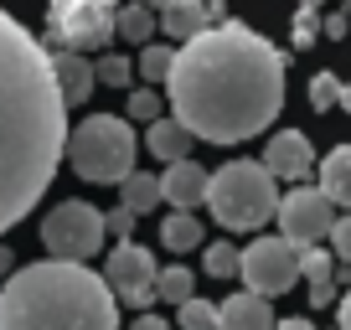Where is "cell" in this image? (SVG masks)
Returning a JSON list of instances; mask_svg holds the SVG:
<instances>
[{
    "mask_svg": "<svg viewBox=\"0 0 351 330\" xmlns=\"http://www.w3.org/2000/svg\"><path fill=\"white\" fill-rule=\"evenodd\" d=\"M171 119L207 144H238L263 134L285 109V52L243 21L207 26L176 47Z\"/></svg>",
    "mask_w": 351,
    "mask_h": 330,
    "instance_id": "obj_1",
    "label": "cell"
},
{
    "mask_svg": "<svg viewBox=\"0 0 351 330\" xmlns=\"http://www.w3.org/2000/svg\"><path fill=\"white\" fill-rule=\"evenodd\" d=\"M67 155V109L52 52L0 11V238L47 196Z\"/></svg>",
    "mask_w": 351,
    "mask_h": 330,
    "instance_id": "obj_2",
    "label": "cell"
},
{
    "mask_svg": "<svg viewBox=\"0 0 351 330\" xmlns=\"http://www.w3.org/2000/svg\"><path fill=\"white\" fill-rule=\"evenodd\" d=\"M0 330H119V299L88 264L42 258L0 284Z\"/></svg>",
    "mask_w": 351,
    "mask_h": 330,
    "instance_id": "obj_3",
    "label": "cell"
},
{
    "mask_svg": "<svg viewBox=\"0 0 351 330\" xmlns=\"http://www.w3.org/2000/svg\"><path fill=\"white\" fill-rule=\"evenodd\" d=\"M202 207H212V217L228 232H253L279 212V191H274V176L258 160H232L217 176H207V201Z\"/></svg>",
    "mask_w": 351,
    "mask_h": 330,
    "instance_id": "obj_4",
    "label": "cell"
},
{
    "mask_svg": "<svg viewBox=\"0 0 351 330\" xmlns=\"http://www.w3.org/2000/svg\"><path fill=\"white\" fill-rule=\"evenodd\" d=\"M67 160L83 181H99V186H119L134 170V129L119 114H88L83 124H73L67 134Z\"/></svg>",
    "mask_w": 351,
    "mask_h": 330,
    "instance_id": "obj_5",
    "label": "cell"
},
{
    "mask_svg": "<svg viewBox=\"0 0 351 330\" xmlns=\"http://www.w3.org/2000/svg\"><path fill=\"white\" fill-rule=\"evenodd\" d=\"M114 0H47V42L62 52H109L114 42Z\"/></svg>",
    "mask_w": 351,
    "mask_h": 330,
    "instance_id": "obj_6",
    "label": "cell"
},
{
    "mask_svg": "<svg viewBox=\"0 0 351 330\" xmlns=\"http://www.w3.org/2000/svg\"><path fill=\"white\" fill-rule=\"evenodd\" d=\"M104 212L93 201H57L42 217V248L57 264H88L104 248Z\"/></svg>",
    "mask_w": 351,
    "mask_h": 330,
    "instance_id": "obj_7",
    "label": "cell"
},
{
    "mask_svg": "<svg viewBox=\"0 0 351 330\" xmlns=\"http://www.w3.org/2000/svg\"><path fill=\"white\" fill-rule=\"evenodd\" d=\"M238 279L248 284V294H258V299L285 294L300 279V248L285 242V238H253L248 248H238Z\"/></svg>",
    "mask_w": 351,
    "mask_h": 330,
    "instance_id": "obj_8",
    "label": "cell"
},
{
    "mask_svg": "<svg viewBox=\"0 0 351 330\" xmlns=\"http://www.w3.org/2000/svg\"><path fill=\"white\" fill-rule=\"evenodd\" d=\"M279 238L295 242V248H315L320 238H330L336 227V207L320 196L315 186H295L289 196H279Z\"/></svg>",
    "mask_w": 351,
    "mask_h": 330,
    "instance_id": "obj_9",
    "label": "cell"
},
{
    "mask_svg": "<svg viewBox=\"0 0 351 330\" xmlns=\"http://www.w3.org/2000/svg\"><path fill=\"white\" fill-rule=\"evenodd\" d=\"M263 170L274 181H305L310 170H315V150H310V140L300 129H279V134H269V144H263Z\"/></svg>",
    "mask_w": 351,
    "mask_h": 330,
    "instance_id": "obj_10",
    "label": "cell"
},
{
    "mask_svg": "<svg viewBox=\"0 0 351 330\" xmlns=\"http://www.w3.org/2000/svg\"><path fill=\"white\" fill-rule=\"evenodd\" d=\"M160 201H171L176 212H191L207 201V170H202L197 160H176L165 165V176H160Z\"/></svg>",
    "mask_w": 351,
    "mask_h": 330,
    "instance_id": "obj_11",
    "label": "cell"
},
{
    "mask_svg": "<svg viewBox=\"0 0 351 330\" xmlns=\"http://www.w3.org/2000/svg\"><path fill=\"white\" fill-rule=\"evenodd\" d=\"M104 284H114V289L155 284V258H150V248H140V242H130V238H124L119 248L109 253V268H104Z\"/></svg>",
    "mask_w": 351,
    "mask_h": 330,
    "instance_id": "obj_12",
    "label": "cell"
},
{
    "mask_svg": "<svg viewBox=\"0 0 351 330\" xmlns=\"http://www.w3.org/2000/svg\"><path fill=\"white\" fill-rule=\"evenodd\" d=\"M52 83H57V93H62V109L88 103V93L99 88V83H93V62L77 57V52H57L52 57Z\"/></svg>",
    "mask_w": 351,
    "mask_h": 330,
    "instance_id": "obj_13",
    "label": "cell"
},
{
    "mask_svg": "<svg viewBox=\"0 0 351 330\" xmlns=\"http://www.w3.org/2000/svg\"><path fill=\"white\" fill-rule=\"evenodd\" d=\"M217 330H274V309H269V299L243 289L217 305Z\"/></svg>",
    "mask_w": 351,
    "mask_h": 330,
    "instance_id": "obj_14",
    "label": "cell"
},
{
    "mask_svg": "<svg viewBox=\"0 0 351 330\" xmlns=\"http://www.w3.org/2000/svg\"><path fill=\"white\" fill-rule=\"evenodd\" d=\"M315 170H320V186H315L320 196L330 207H351V144H336Z\"/></svg>",
    "mask_w": 351,
    "mask_h": 330,
    "instance_id": "obj_15",
    "label": "cell"
},
{
    "mask_svg": "<svg viewBox=\"0 0 351 330\" xmlns=\"http://www.w3.org/2000/svg\"><path fill=\"white\" fill-rule=\"evenodd\" d=\"M155 26H160L165 36H176V42H191V36L207 31V11H202V0H176V5L160 11Z\"/></svg>",
    "mask_w": 351,
    "mask_h": 330,
    "instance_id": "obj_16",
    "label": "cell"
},
{
    "mask_svg": "<svg viewBox=\"0 0 351 330\" xmlns=\"http://www.w3.org/2000/svg\"><path fill=\"white\" fill-rule=\"evenodd\" d=\"M150 155H155V160H165V165L191 160V134L181 129L176 119H155L150 124Z\"/></svg>",
    "mask_w": 351,
    "mask_h": 330,
    "instance_id": "obj_17",
    "label": "cell"
},
{
    "mask_svg": "<svg viewBox=\"0 0 351 330\" xmlns=\"http://www.w3.org/2000/svg\"><path fill=\"white\" fill-rule=\"evenodd\" d=\"M155 201H160V181H155L150 170H130V176L119 181V207L130 212V217H145Z\"/></svg>",
    "mask_w": 351,
    "mask_h": 330,
    "instance_id": "obj_18",
    "label": "cell"
},
{
    "mask_svg": "<svg viewBox=\"0 0 351 330\" xmlns=\"http://www.w3.org/2000/svg\"><path fill=\"white\" fill-rule=\"evenodd\" d=\"M160 242L171 248V253H191V248H202V222H197V212H171V217L160 222Z\"/></svg>",
    "mask_w": 351,
    "mask_h": 330,
    "instance_id": "obj_19",
    "label": "cell"
},
{
    "mask_svg": "<svg viewBox=\"0 0 351 330\" xmlns=\"http://www.w3.org/2000/svg\"><path fill=\"white\" fill-rule=\"evenodd\" d=\"M114 36L150 47V36H155V11H145L140 0H134V5H119V11H114Z\"/></svg>",
    "mask_w": 351,
    "mask_h": 330,
    "instance_id": "obj_20",
    "label": "cell"
},
{
    "mask_svg": "<svg viewBox=\"0 0 351 330\" xmlns=\"http://www.w3.org/2000/svg\"><path fill=\"white\" fill-rule=\"evenodd\" d=\"M155 299H171V305L197 299V279H191V268H181V264L155 268Z\"/></svg>",
    "mask_w": 351,
    "mask_h": 330,
    "instance_id": "obj_21",
    "label": "cell"
},
{
    "mask_svg": "<svg viewBox=\"0 0 351 330\" xmlns=\"http://www.w3.org/2000/svg\"><path fill=\"white\" fill-rule=\"evenodd\" d=\"M300 279H305L310 289H330L336 284V258H330L326 248H300Z\"/></svg>",
    "mask_w": 351,
    "mask_h": 330,
    "instance_id": "obj_22",
    "label": "cell"
},
{
    "mask_svg": "<svg viewBox=\"0 0 351 330\" xmlns=\"http://www.w3.org/2000/svg\"><path fill=\"white\" fill-rule=\"evenodd\" d=\"M171 62H176V47L150 42V47L140 52V62H134V67H140V77H145V83H165V77H171Z\"/></svg>",
    "mask_w": 351,
    "mask_h": 330,
    "instance_id": "obj_23",
    "label": "cell"
},
{
    "mask_svg": "<svg viewBox=\"0 0 351 330\" xmlns=\"http://www.w3.org/2000/svg\"><path fill=\"white\" fill-rule=\"evenodd\" d=\"M176 330H217V305H207V299L176 305Z\"/></svg>",
    "mask_w": 351,
    "mask_h": 330,
    "instance_id": "obj_24",
    "label": "cell"
},
{
    "mask_svg": "<svg viewBox=\"0 0 351 330\" xmlns=\"http://www.w3.org/2000/svg\"><path fill=\"white\" fill-rule=\"evenodd\" d=\"M130 77H134V67H130V57H119V52H104L99 62H93V83H109V88H130Z\"/></svg>",
    "mask_w": 351,
    "mask_h": 330,
    "instance_id": "obj_25",
    "label": "cell"
},
{
    "mask_svg": "<svg viewBox=\"0 0 351 330\" xmlns=\"http://www.w3.org/2000/svg\"><path fill=\"white\" fill-rule=\"evenodd\" d=\"M207 274L212 279H232L238 274V248H232V242H212L207 248Z\"/></svg>",
    "mask_w": 351,
    "mask_h": 330,
    "instance_id": "obj_26",
    "label": "cell"
},
{
    "mask_svg": "<svg viewBox=\"0 0 351 330\" xmlns=\"http://www.w3.org/2000/svg\"><path fill=\"white\" fill-rule=\"evenodd\" d=\"M336 99H341V77L336 73H315L310 77V103H315V109H330Z\"/></svg>",
    "mask_w": 351,
    "mask_h": 330,
    "instance_id": "obj_27",
    "label": "cell"
},
{
    "mask_svg": "<svg viewBox=\"0 0 351 330\" xmlns=\"http://www.w3.org/2000/svg\"><path fill=\"white\" fill-rule=\"evenodd\" d=\"M130 119H140V124L160 119V99H155V88H134L130 93Z\"/></svg>",
    "mask_w": 351,
    "mask_h": 330,
    "instance_id": "obj_28",
    "label": "cell"
},
{
    "mask_svg": "<svg viewBox=\"0 0 351 330\" xmlns=\"http://www.w3.org/2000/svg\"><path fill=\"white\" fill-rule=\"evenodd\" d=\"M289 36H295V47H315V36H320V16H315V11H300V16H295V26H289Z\"/></svg>",
    "mask_w": 351,
    "mask_h": 330,
    "instance_id": "obj_29",
    "label": "cell"
},
{
    "mask_svg": "<svg viewBox=\"0 0 351 330\" xmlns=\"http://www.w3.org/2000/svg\"><path fill=\"white\" fill-rule=\"evenodd\" d=\"M330 248H336L341 264H351V212H346V217H336V227H330Z\"/></svg>",
    "mask_w": 351,
    "mask_h": 330,
    "instance_id": "obj_30",
    "label": "cell"
},
{
    "mask_svg": "<svg viewBox=\"0 0 351 330\" xmlns=\"http://www.w3.org/2000/svg\"><path fill=\"white\" fill-rule=\"evenodd\" d=\"M320 31H326L330 42H341V36L351 31V16H341V11H336V16H326V21H320Z\"/></svg>",
    "mask_w": 351,
    "mask_h": 330,
    "instance_id": "obj_31",
    "label": "cell"
},
{
    "mask_svg": "<svg viewBox=\"0 0 351 330\" xmlns=\"http://www.w3.org/2000/svg\"><path fill=\"white\" fill-rule=\"evenodd\" d=\"M130 227H134V217H130V212H124V207H114L109 217H104V232H119V238H124V232H130Z\"/></svg>",
    "mask_w": 351,
    "mask_h": 330,
    "instance_id": "obj_32",
    "label": "cell"
},
{
    "mask_svg": "<svg viewBox=\"0 0 351 330\" xmlns=\"http://www.w3.org/2000/svg\"><path fill=\"white\" fill-rule=\"evenodd\" d=\"M130 330H176V325H165V320H160V315H150V309H145V315H140V320H134V325H130Z\"/></svg>",
    "mask_w": 351,
    "mask_h": 330,
    "instance_id": "obj_33",
    "label": "cell"
},
{
    "mask_svg": "<svg viewBox=\"0 0 351 330\" xmlns=\"http://www.w3.org/2000/svg\"><path fill=\"white\" fill-rule=\"evenodd\" d=\"M274 330H315L310 320H300V315H289V320H274Z\"/></svg>",
    "mask_w": 351,
    "mask_h": 330,
    "instance_id": "obj_34",
    "label": "cell"
},
{
    "mask_svg": "<svg viewBox=\"0 0 351 330\" xmlns=\"http://www.w3.org/2000/svg\"><path fill=\"white\" fill-rule=\"evenodd\" d=\"M202 11H207V21H212V16H222V11H228V0H202Z\"/></svg>",
    "mask_w": 351,
    "mask_h": 330,
    "instance_id": "obj_35",
    "label": "cell"
},
{
    "mask_svg": "<svg viewBox=\"0 0 351 330\" xmlns=\"http://www.w3.org/2000/svg\"><path fill=\"white\" fill-rule=\"evenodd\" d=\"M11 274H16V258L5 253V248H0V279H11Z\"/></svg>",
    "mask_w": 351,
    "mask_h": 330,
    "instance_id": "obj_36",
    "label": "cell"
},
{
    "mask_svg": "<svg viewBox=\"0 0 351 330\" xmlns=\"http://www.w3.org/2000/svg\"><path fill=\"white\" fill-rule=\"evenodd\" d=\"M341 330H351V289H346V299H341Z\"/></svg>",
    "mask_w": 351,
    "mask_h": 330,
    "instance_id": "obj_37",
    "label": "cell"
},
{
    "mask_svg": "<svg viewBox=\"0 0 351 330\" xmlns=\"http://www.w3.org/2000/svg\"><path fill=\"white\" fill-rule=\"evenodd\" d=\"M336 103H341V109L351 114V83H341V99H336Z\"/></svg>",
    "mask_w": 351,
    "mask_h": 330,
    "instance_id": "obj_38",
    "label": "cell"
},
{
    "mask_svg": "<svg viewBox=\"0 0 351 330\" xmlns=\"http://www.w3.org/2000/svg\"><path fill=\"white\" fill-rule=\"evenodd\" d=\"M145 11H165V5H176V0H140Z\"/></svg>",
    "mask_w": 351,
    "mask_h": 330,
    "instance_id": "obj_39",
    "label": "cell"
},
{
    "mask_svg": "<svg viewBox=\"0 0 351 330\" xmlns=\"http://www.w3.org/2000/svg\"><path fill=\"white\" fill-rule=\"evenodd\" d=\"M300 11H320V0H300Z\"/></svg>",
    "mask_w": 351,
    "mask_h": 330,
    "instance_id": "obj_40",
    "label": "cell"
}]
</instances>
